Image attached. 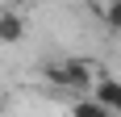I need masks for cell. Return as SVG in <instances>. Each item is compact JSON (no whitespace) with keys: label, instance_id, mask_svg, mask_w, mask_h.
<instances>
[{"label":"cell","instance_id":"obj_1","mask_svg":"<svg viewBox=\"0 0 121 117\" xmlns=\"http://www.w3.org/2000/svg\"><path fill=\"white\" fill-rule=\"evenodd\" d=\"M42 75H46L50 84H59V88H71V92H79L88 80H92V63H46L42 67Z\"/></svg>","mask_w":121,"mask_h":117},{"label":"cell","instance_id":"obj_2","mask_svg":"<svg viewBox=\"0 0 121 117\" xmlns=\"http://www.w3.org/2000/svg\"><path fill=\"white\" fill-rule=\"evenodd\" d=\"M96 105L104 113H121V84L117 80H100L96 84Z\"/></svg>","mask_w":121,"mask_h":117},{"label":"cell","instance_id":"obj_3","mask_svg":"<svg viewBox=\"0 0 121 117\" xmlns=\"http://www.w3.org/2000/svg\"><path fill=\"white\" fill-rule=\"evenodd\" d=\"M25 38V21L17 17V13H0V42H21Z\"/></svg>","mask_w":121,"mask_h":117},{"label":"cell","instance_id":"obj_4","mask_svg":"<svg viewBox=\"0 0 121 117\" xmlns=\"http://www.w3.org/2000/svg\"><path fill=\"white\" fill-rule=\"evenodd\" d=\"M92 13H96L100 21L109 25L113 34H121V0H113V4H104V9H100V4H96V9H92Z\"/></svg>","mask_w":121,"mask_h":117},{"label":"cell","instance_id":"obj_5","mask_svg":"<svg viewBox=\"0 0 121 117\" xmlns=\"http://www.w3.org/2000/svg\"><path fill=\"white\" fill-rule=\"evenodd\" d=\"M71 117H109L104 109L96 105V100H75V109H71Z\"/></svg>","mask_w":121,"mask_h":117}]
</instances>
